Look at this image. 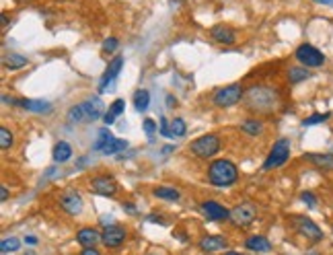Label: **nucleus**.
<instances>
[{
	"mask_svg": "<svg viewBox=\"0 0 333 255\" xmlns=\"http://www.w3.org/2000/svg\"><path fill=\"white\" fill-rule=\"evenodd\" d=\"M245 107L257 116H269L280 107V91L267 84H255L245 91Z\"/></svg>",
	"mask_w": 333,
	"mask_h": 255,
	"instance_id": "1",
	"label": "nucleus"
},
{
	"mask_svg": "<svg viewBox=\"0 0 333 255\" xmlns=\"http://www.w3.org/2000/svg\"><path fill=\"white\" fill-rule=\"evenodd\" d=\"M237 179H239V169L235 163L227 159H218L208 167V181L216 187H229L237 183Z\"/></svg>",
	"mask_w": 333,
	"mask_h": 255,
	"instance_id": "2",
	"label": "nucleus"
},
{
	"mask_svg": "<svg viewBox=\"0 0 333 255\" xmlns=\"http://www.w3.org/2000/svg\"><path fill=\"white\" fill-rule=\"evenodd\" d=\"M220 138L216 134H204L189 144V152L198 159H212L220 150Z\"/></svg>",
	"mask_w": 333,
	"mask_h": 255,
	"instance_id": "3",
	"label": "nucleus"
},
{
	"mask_svg": "<svg viewBox=\"0 0 333 255\" xmlns=\"http://www.w3.org/2000/svg\"><path fill=\"white\" fill-rule=\"evenodd\" d=\"M290 222L294 226V231L304 237L309 243H321L323 241V231L319 229V224L315 220H311L309 216H302V214H292L290 216Z\"/></svg>",
	"mask_w": 333,
	"mask_h": 255,
	"instance_id": "4",
	"label": "nucleus"
},
{
	"mask_svg": "<svg viewBox=\"0 0 333 255\" xmlns=\"http://www.w3.org/2000/svg\"><path fill=\"white\" fill-rule=\"evenodd\" d=\"M290 159V140L288 138H280L277 142H273L269 155L263 163V171H271V169H277L286 165Z\"/></svg>",
	"mask_w": 333,
	"mask_h": 255,
	"instance_id": "5",
	"label": "nucleus"
},
{
	"mask_svg": "<svg viewBox=\"0 0 333 255\" xmlns=\"http://www.w3.org/2000/svg\"><path fill=\"white\" fill-rule=\"evenodd\" d=\"M243 97H245L243 87L235 82V84H229V87L218 89V91L214 93V97H212V103H214L216 107H220V109H227V107L237 105L239 101H243Z\"/></svg>",
	"mask_w": 333,
	"mask_h": 255,
	"instance_id": "6",
	"label": "nucleus"
},
{
	"mask_svg": "<svg viewBox=\"0 0 333 255\" xmlns=\"http://www.w3.org/2000/svg\"><path fill=\"white\" fill-rule=\"evenodd\" d=\"M294 58L300 62V66L304 68H321L325 64V54L321 49H317L311 43H300L294 52Z\"/></svg>",
	"mask_w": 333,
	"mask_h": 255,
	"instance_id": "7",
	"label": "nucleus"
},
{
	"mask_svg": "<svg viewBox=\"0 0 333 255\" xmlns=\"http://www.w3.org/2000/svg\"><path fill=\"white\" fill-rule=\"evenodd\" d=\"M257 218V206L251 202H241L231 210V222L239 229H245L249 226L253 220Z\"/></svg>",
	"mask_w": 333,
	"mask_h": 255,
	"instance_id": "8",
	"label": "nucleus"
},
{
	"mask_svg": "<svg viewBox=\"0 0 333 255\" xmlns=\"http://www.w3.org/2000/svg\"><path fill=\"white\" fill-rule=\"evenodd\" d=\"M60 206H62V210H64L66 214L78 216V214L82 212L85 202H82V195H80L76 189L68 187V189H64L62 195H60Z\"/></svg>",
	"mask_w": 333,
	"mask_h": 255,
	"instance_id": "9",
	"label": "nucleus"
},
{
	"mask_svg": "<svg viewBox=\"0 0 333 255\" xmlns=\"http://www.w3.org/2000/svg\"><path fill=\"white\" fill-rule=\"evenodd\" d=\"M128 239V231L120 224H107L105 231H103V245L107 249H118L126 243Z\"/></svg>",
	"mask_w": 333,
	"mask_h": 255,
	"instance_id": "10",
	"label": "nucleus"
},
{
	"mask_svg": "<svg viewBox=\"0 0 333 255\" xmlns=\"http://www.w3.org/2000/svg\"><path fill=\"white\" fill-rule=\"evenodd\" d=\"M200 210H202V214H204L208 220H212V222L231 218V210H229V208H225V206H222L220 202H216V200H208V202H202Z\"/></svg>",
	"mask_w": 333,
	"mask_h": 255,
	"instance_id": "11",
	"label": "nucleus"
},
{
	"mask_svg": "<svg viewBox=\"0 0 333 255\" xmlns=\"http://www.w3.org/2000/svg\"><path fill=\"white\" fill-rule=\"evenodd\" d=\"M91 187H93V191L99 193V195H116L118 189H120L118 181L111 177V175H107V173L93 177V179H91Z\"/></svg>",
	"mask_w": 333,
	"mask_h": 255,
	"instance_id": "12",
	"label": "nucleus"
},
{
	"mask_svg": "<svg viewBox=\"0 0 333 255\" xmlns=\"http://www.w3.org/2000/svg\"><path fill=\"white\" fill-rule=\"evenodd\" d=\"M11 105H17V107H23L27 111H33V114H49L51 111V103L47 101H41V99H7Z\"/></svg>",
	"mask_w": 333,
	"mask_h": 255,
	"instance_id": "13",
	"label": "nucleus"
},
{
	"mask_svg": "<svg viewBox=\"0 0 333 255\" xmlns=\"http://www.w3.org/2000/svg\"><path fill=\"white\" fill-rule=\"evenodd\" d=\"M122 68H124V58L122 56H116L114 60H109V64L105 68V74H103V78L99 82V93H103L107 89V84H111V82L118 78V74L122 72Z\"/></svg>",
	"mask_w": 333,
	"mask_h": 255,
	"instance_id": "14",
	"label": "nucleus"
},
{
	"mask_svg": "<svg viewBox=\"0 0 333 255\" xmlns=\"http://www.w3.org/2000/svg\"><path fill=\"white\" fill-rule=\"evenodd\" d=\"M76 243L82 247V249H91V247H97L99 243H103V233H99L97 229H80L76 233Z\"/></svg>",
	"mask_w": 333,
	"mask_h": 255,
	"instance_id": "15",
	"label": "nucleus"
},
{
	"mask_svg": "<svg viewBox=\"0 0 333 255\" xmlns=\"http://www.w3.org/2000/svg\"><path fill=\"white\" fill-rule=\"evenodd\" d=\"M80 105H82V109H85L87 122H95V120H99V118H105V114H103L105 105H103L101 97H91V99L82 101Z\"/></svg>",
	"mask_w": 333,
	"mask_h": 255,
	"instance_id": "16",
	"label": "nucleus"
},
{
	"mask_svg": "<svg viewBox=\"0 0 333 255\" xmlns=\"http://www.w3.org/2000/svg\"><path fill=\"white\" fill-rule=\"evenodd\" d=\"M210 35H212L214 41H218V43H222V45H233V43L237 41V33H235L233 27H229V25H214V27L210 29Z\"/></svg>",
	"mask_w": 333,
	"mask_h": 255,
	"instance_id": "17",
	"label": "nucleus"
},
{
	"mask_svg": "<svg viewBox=\"0 0 333 255\" xmlns=\"http://www.w3.org/2000/svg\"><path fill=\"white\" fill-rule=\"evenodd\" d=\"M302 159L307 163H311L313 167L321 169V171H333V157L331 155H323V152H307Z\"/></svg>",
	"mask_w": 333,
	"mask_h": 255,
	"instance_id": "18",
	"label": "nucleus"
},
{
	"mask_svg": "<svg viewBox=\"0 0 333 255\" xmlns=\"http://www.w3.org/2000/svg\"><path fill=\"white\" fill-rule=\"evenodd\" d=\"M200 249L206 253H214V251H222L227 249V237H220V235H208L200 241Z\"/></svg>",
	"mask_w": 333,
	"mask_h": 255,
	"instance_id": "19",
	"label": "nucleus"
},
{
	"mask_svg": "<svg viewBox=\"0 0 333 255\" xmlns=\"http://www.w3.org/2000/svg\"><path fill=\"white\" fill-rule=\"evenodd\" d=\"M245 247H247L249 251H255V253H267V251H271V243H269L265 237H261V235L249 237V239L245 241Z\"/></svg>",
	"mask_w": 333,
	"mask_h": 255,
	"instance_id": "20",
	"label": "nucleus"
},
{
	"mask_svg": "<svg viewBox=\"0 0 333 255\" xmlns=\"http://www.w3.org/2000/svg\"><path fill=\"white\" fill-rule=\"evenodd\" d=\"M51 155H53V161H55V163H66V161L72 159V146H70L68 142L60 140V142H55Z\"/></svg>",
	"mask_w": 333,
	"mask_h": 255,
	"instance_id": "21",
	"label": "nucleus"
},
{
	"mask_svg": "<svg viewBox=\"0 0 333 255\" xmlns=\"http://www.w3.org/2000/svg\"><path fill=\"white\" fill-rule=\"evenodd\" d=\"M124 109H126V101L124 99H116L114 103L109 105V111L105 114V118H103V122L109 126V124H114L116 122V118H120L122 114H124Z\"/></svg>",
	"mask_w": 333,
	"mask_h": 255,
	"instance_id": "22",
	"label": "nucleus"
},
{
	"mask_svg": "<svg viewBox=\"0 0 333 255\" xmlns=\"http://www.w3.org/2000/svg\"><path fill=\"white\" fill-rule=\"evenodd\" d=\"M239 128H241V132H245V134H249V136H261V134H263V124H261V120H257V118L243 120V122L239 124Z\"/></svg>",
	"mask_w": 333,
	"mask_h": 255,
	"instance_id": "23",
	"label": "nucleus"
},
{
	"mask_svg": "<svg viewBox=\"0 0 333 255\" xmlns=\"http://www.w3.org/2000/svg\"><path fill=\"white\" fill-rule=\"evenodd\" d=\"M152 193H154L156 197H160V200H166V202H177V200L181 197L179 189H175V187H166V185H158V187H154Z\"/></svg>",
	"mask_w": 333,
	"mask_h": 255,
	"instance_id": "24",
	"label": "nucleus"
},
{
	"mask_svg": "<svg viewBox=\"0 0 333 255\" xmlns=\"http://www.w3.org/2000/svg\"><path fill=\"white\" fill-rule=\"evenodd\" d=\"M3 62H5V66L9 70H19V68H25L29 64L27 56H21V54H7Z\"/></svg>",
	"mask_w": 333,
	"mask_h": 255,
	"instance_id": "25",
	"label": "nucleus"
},
{
	"mask_svg": "<svg viewBox=\"0 0 333 255\" xmlns=\"http://www.w3.org/2000/svg\"><path fill=\"white\" fill-rule=\"evenodd\" d=\"M148 105H150V93L146 89H138L134 93V109L144 111V109H148Z\"/></svg>",
	"mask_w": 333,
	"mask_h": 255,
	"instance_id": "26",
	"label": "nucleus"
},
{
	"mask_svg": "<svg viewBox=\"0 0 333 255\" xmlns=\"http://www.w3.org/2000/svg\"><path fill=\"white\" fill-rule=\"evenodd\" d=\"M307 78H311V72L304 66H296V68H290L288 70V82L290 84H298V82H302Z\"/></svg>",
	"mask_w": 333,
	"mask_h": 255,
	"instance_id": "27",
	"label": "nucleus"
},
{
	"mask_svg": "<svg viewBox=\"0 0 333 255\" xmlns=\"http://www.w3.org/2000/svg\"><path fill=\"white\" fill-rule=\"evenodd\" d=\"M116 138L114 136H111V132L107 130V128H101L99 130V138H97V142L93 144V150H99V152H103L111 142H114Z\"/></svg>",
	"mask_w": 333,
	"mask_h": 255,
	"instance_id": "28",
	"label": "nucleus"
},
{
	"mask_svg": "<svg viewBox=\"0 0 333 255\" xmlns=\"http://www.w3.org/2000/svg\"><path fill=\"white\" fill-rule=\"evenodd\" d=\"M169 128H171V134H173V138H181V136H185V134H187V126H185V120H181V118H175V120H171V122H169Z\"/></svg>",
	"mask_w": 333,
	"mask_h": 255,
	"instance_id": "29",
	"label": "nucleus"
},
{
	"mask_svg": "<svg viewBox=\"0 0 333 255\" xmlns=\"http://www.w3.org/2000/svg\"><path fill=\"white\" fill-rule=\"evenodd\" d=\"M19 247H21V241L17 237H5L0 241V251L3 253H15Z\"/></svg>",
	"mask_w": 333,
	"mask_h": 255,
	"instance_id": "30",
	"label": "nucleus"
},
{
	"mask_svg": "<svg viewBox=\"0 0 333 255\" xmlns=\"http://www.w3.org/2000/svg\"><path fill=\"white\" fill-rule=\"evenodd\" d=\"M68 122H70V124L87 122V116H85L82 105H74V107H70V111H68Z\"/></svg>",
	"mask_w": 333,
	"mask_h": 255,
	"instance_id": "31",
	"label": "nucleus"
},
{
	"mask_svg": "<svg viewBox=\"0 0 333 255\" xmlns=\"http://www.w3.org/2000/svg\"><path fill=\"white\" fill-rule=\"evenodd\" d=\"M13 140H15V136H13V132L9 130V128H0V148L3 150H7V148H11L13 146Z\"/></svg>",
	"mask_w": 333,
	"mask_h": 255,
	"instance_id": "32",
	"label": "nucleus"
},
{
	"mask_svg": "<svg viewBox=\"0 0 333 255\" xmlns=\"http://www.w3.org/2000/svg\"><path fill=\"white\" fill-rule=\"evenodd\" d=\"M124 148H128V142L126 140H114L105 150H103V155H118V152H122Z\"/></svg>",
	"mask_w": 333,
	"mask_h": 255,
	"instance_id": "33",
	"label": "nucleus"
},
{
	"mask_svg": "<svg viewBox=\"0 0 333 255\" xmlns=\"http://www.w3.org/2000/svg\"><path fill=\"white\" fill-rule=\"evenodd\" d=\"M329 118H331V114H313L311 118H307V120L302 122V126L309 128V126H315V124H323V122H327Z\"/></svg>",
	"mask_w": 333,
	"mask_h": 255,
	"instance_id": "34",
	"label": "nucleus"
},
{
	"mask_svg": "<svg viewBox=\"0 0 333 255\" xmlns=\"http://www.w3.org/2000/svg\"><path fill=\"white\" fill-rule=\"evenodd\" d=\"M118 45H120V41H118L116 37H107V39L103 41V52H105V54H111V52H116V49H118Z\"/></svg>",
	"mask_w": 333,
	"mask_h": 255,
	"instance_id": "35",
	"label": "nucleus"
},
{
	"mask_svg": "<svg viewBox=\"0 0 333 255\" xmlns=\"http://www.w3.org/2000/svg\"><path fill=\"white\" fill-rule=\"evenodd\" d=\"M300 197H302V202L307 204L309 208H315V206H317V197H315V193H311V191H302Z\"/></svg>",
	"mask_w": 333,
	"mask_h": 255,
	"instance_id": "36",
	"label": "nucleus"
},
{
	"mask_svg": "<svg viewBox=\"0 0 333 255\" xmlns=\"http://www.w3.org/2000/svg\"><path fill=\"white\" fill-rule=\"evenodd\" d=\"M142 126H144V132H146L148 136H152V134L156 132V124H154V120H150V118H146Z\"/></svg>",
	"mask_w": 333,
	"mask_h": 255,
	"instance_id": "37",
	"label": "nucleus"
},
{
	"mask_svg": "<svg viewBox=\"0 0 333 255\" xmlns=\"http://www.w3.org/2000/svg\"><path fill=\"white\" fill-rule=\"evenodd\" d=\"M78 255H101V251L97 247H91V249H82Z\"/></svg>",
	"mask_w": 333,
	"mask_h": 255,
	"instance_id": "38",
	"label": "nucleus"
},
{
	"mask_svg": "<svg viewBox=\"0 0 333 255\" xmlns=\"http://www.w3.org/2000/svg\"><path fill=\"white\" fill-rule=\"evenodd\" d=\"M25 243H27V245H31V247H35L39 241H37V237H33V235H27V237H25Z\"/></svg>",
	"mask_w": 333,
	"mask_h": 255,
	"instance_id": "39",
	"label": "nucleus"
},
{
	"mask_svg": "<svg viewBox=\"0 0 333 255\" xmlns=\"http://www.w3.org/2000/svg\"><path fill=\"white\" fill-rule=\"evenodd\" d=\"M7 197H9V187H7V185H3V187H0V200L7 202Z\"/></svg>",
	"mask_w": 333,
	"mask_h": 255,
	"instance_id": "40",
	"label": "nucleus"
},
{
	"mask_svg": "<svg viewBox=\"0 0 333 255\" xmlns=\"http://www.w3.org/2000/svg\"><path fill=\"white\" fill-rule=\"evenodd\" d=\"M313 3H319V5H333V0H313Z\"/></svg>",
	"mask_w": 333,
	"mask_h": 255,
	"instance_id": "41",
	"label": "nucleus"
},
{
	"mask_svg": "<svg viewBox=\"0 0 333 255\" xmlns=\"http://www.w3.org/2000/svg\"><path fill=\"white\" fill-rule=\"evenodd\" d=\"M7 25H9V19H7V15H3V29H7Z\"/></svg>",
	"mask_w": 333,
	"mask_h": 255,
	"instance_id": "42",
	"label": "nucleus"
},
{
	"mask_svg": "<svg viewBox=\"0 0 333 255\" xmlns=\"http://www.w3.org/2000/svg\"><path fill=\"white\" fill-rule=\"evenodd\" d=\"M304 255H323V253H321V251H307Z\"/></svg>",
	"mask_w": 333,
	"mask_h": 255,
	"instance_id": "43",
	"label": "nucleus"
},
{
	"mask_svg": "<svg viewBox=\"0 0 333 255\" xmlns=\"http://www.w3.org/2000/svg\"><path fill=\"white\" fill-rule=\"evenodd\" d=\"M146 255H162V253H146Z\"/></svg>",
	"mask_w": 333,
	"mask_h": 255,
	"instance_id": "44",
	"label": "nucleus"
},
{
	"mask_svg": "<svg viewBox=\"0 0 333 255\" xmlns=\"http://www.w3.org/2000/svg\"><path fill=\"white\" fill-rule=\"evenodd\" d=\"M227 255H239V253H227Z\"/></svg>",
	"mask_w": 333,
	"mask_h": 255,
	"instance_id": "45",
	"label": "nucleus"
}]
</instances>
